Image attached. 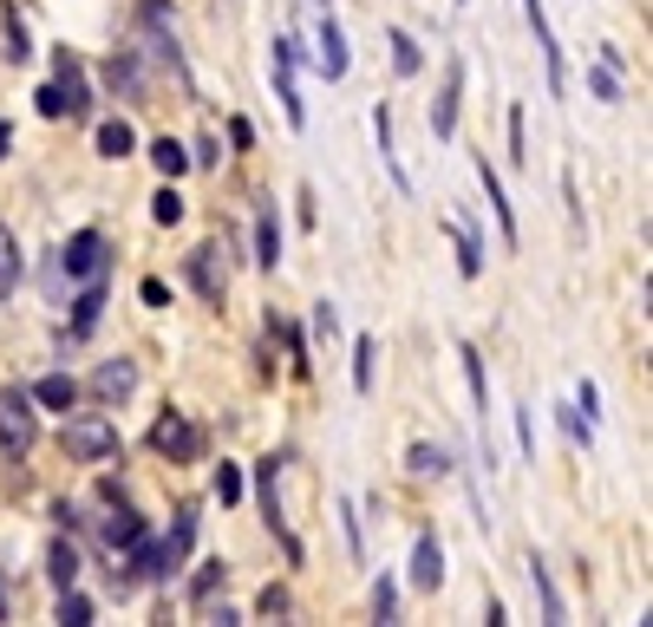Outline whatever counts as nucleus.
<instances>
[{
    "label": "nucleus",
    "instance_id": "nucleus-1",
    "mask_svg": "<svg viewBox=\"0 0 653 627\" xmlns=\"http://www.w3.org/2000/svg\"><path fill=\"white\" fill-rule=\"evenodd\" d=\"M65 451L85 458V465H98V458L118 451V425H111V419H72V425H65Z\"/></svg>",
    "mask_w": 653,
    "mask_h": 627
},
{
    "label": "nucleus",
    "instance_id": "nucleus-2",
    "mask_svg": "<svg viewBox=\"0 0 653 627\" xmlns=\"http://www.w3.org/2000/svg\"><path fill=\"white\" fill-rule=\"evenodd\" d=\"M150 445L170 458V465H196L203 458V432L183 419V412H170V419H157V432H150Z\"/></svg>",
    "mask_w": 653,
    "mask_h": 627
},
{
    "label": "nucleus",
    "instance_id": "nucleus-3",
    "mask_svg": "<svg viewBox=\"0 0 653 627\" xmlns=\"http://www.w3.org/2000/svg\"><path fill=\"white\" fill-rule=\"evenodd\" d=\"M59 268H65L72 281H98V275H105V236H98V229H78V236L65 242Z\"/></svg>",
    "mask_w": 653,
    "mask_h": 627
},
{
    "label": "nucleus",
    "instance_id": "nucleus-4",
    "mask_svg": "<svg viewBox=\"0 0 653 627\" xmlns=\"http://www.w3.org/2000/svg\"><path fill=\"white\" fill-rule=\"evenodd\" d=\"M275 98H281L288 124L301 131V124H307V105H301V85H294V39H275Z\"/></svg>",
    "mask_w": 653,
    "mask_h": 627
},
{
    "label": "nucleus",
    "instance_id": "nucleus-5",
    "mask_svg": "<svg viewBox=\"0 0 653 627\" xmlns=\"http://www.w3.org/2000/svg\"><path fill=\"white\" fill-rule=\"evenodd\" d=\"M523 13H530V33H536V46H543V65H549V92L563 98V46H556V33H549V13H543V0H523Z\"/></svg>",
    "mask_w": 653,
    "mask_h": 627
},
{
    "label": "nucleus",
    "instance_id": "nucleus-6",
    "mask_svg": "<svg viewBox=\"0 0 653 627\" xmlns=\"http://www.w3.org/2000/svg\"><path fill=\"white\" fill-rule=\"evenodd\" d=\"M458 92H464V59L445 65V92H438V105H432V131H438V137L458 131Z\"/></svg>",
    "mask_w": 653,
    "mask_h": 627
},
{
    "label": "nucleus",
    "instance_id": "nucleus-7",
    "mask_svg": "<svg viewBox=\"0 0 653 627\" xmlns=\"http://www.w3.org/2000/svg\"><path fill=\"white\" fill-rule=\"evenodd\" d=\"M0 445H7V451H26V445H33V412H26L20 393L0 399Z\"/></svg>",
    "mask_w": 653,
    "mask_h": 627
},
{
    "label": "nucleus",
    "instance_id": "nucleus-8",
    "mask_svg": "<svg viewBox=\"0 0 653 627\" xmlns=\"http://www.w3.org/2000/svg\"><path fill=\"white\" fill-rule=\"evenodd\" d=\"M438 582H445V550H438V536H419V543H412V589L432 595Z\"/></svg>",
    "mask_w": 653,
    "mask_h": 627
},
{
    "label": "nucleus",
    "instance_id": "nucleus-9",
    "mask_svg": "<svg viewBox=\"0 0 653 627\" xmlns=\"http://www.w3.org/2000/svg\"><path fill=\"white\" fill-rule=\"evenodd\" d=\"M314 65H321V79H347V39H340L334 20H321V52H314Z\"/></svg>",
    "mask_w": 653,
    "mask_h": 627
},
{
    "label": "nucleus",
    "instance_id": "nucleus-10",
    "mask_svg": "<svg viewBox=\"0 0 653 627\" xmlns=\"http://www.w3.org/2000/svg\"><path fill=\"white\" fill-rule=\"evenodd\" d=\"M92 386H98V399H124V393L137 386V366H131V360H105Z\"/></svg>",
    "mask_w": 653,
    "mask_h": 627
},
{
    "label": "nucleus",
    "instance_id": "nucleus-11",
    "mask_svg": "<svg viewBox=\"0 0 653 627\" xmlns=\"http://www.w3.org/2000/svg\"><path fill=\"white\" fill-rule=\"evenodd\" d=\"M33 399H39L46 412H72V406H78V379L52 373V379H39V386H33Z\"/></svg>",
    "mask_w": 653,
    "mask_h": 627
},
{
    "label": "nucleus",
    "instance_id": "nucleus-12",
    "mask_svg": "<svg viewBox=\"0 0 653 627\" xmlns=\"http://www.w3.org/2000/svg\"><path fill=\"white\" fill-rule=\"evenodd\" d=\"M477 177H484V196H491V209H497V222H504V242H517V209L504 203V183H497V170L477 157Z\"/></svg>",
    "mask_w": 653,
    "mask_h": 627
},
{
    "label": "nucleus",
    "instance_id": "nucleus-13",
    "mask_svg": "<svg viewBox=\"0 0 653 627\" xmlns=\"http://www.w3.org/2000/svg\"><path fill=\"white\" fill-rule=\"evenodd\" d=\"M190 275H196V288H203V301H222V288H229V275H216V249H196V255H190Z\"/></svg>",
    "mask_w": 653,
    "mask_h": 627
},
{
    "label": "nucleus",
    "instance_id": "nucleus-14",
    "mask_svg": "<svg viewBox=\"0 0 653 627\" xmlns=\"http://www.w3.org/2000/svg\"><path fill=\"white\" fill-rule=\"evenodd\" d=\"M131 144H137V131H131L124 118H111V124H98V157H131Z\"/></svg>",
    "mask_w": 653,
    "mask_h": 627
},
{
    "label": "nucleus",
    "instance_id": "nucleus-15",
    "mask_svg": "<svg viewBox=\"0 0 653 627\" xmlns=\"http://www.w3.org/2000/svg\"><path fill=\"white\" fill-rule=\"evenodd\" d=\"M150 164H157L164 177H183V170H190V150H183L177 137H157V144H150Z\"/></svg>",
    "mask_w": 653,
    "mask_h": 627
},
{
    "label": "nucleus",
    "instance_id": "nucleus-16",
    "mask_svg": "<svg viewBox=\"0 0 653 627\" xmlns=\"http://www.w3.org/2000/svg\"><path fill=\"white\" fill-rule=\"evenodd\" d=\"M373 360H379V340L360 334V340H353V386H360V393H373Z\"/></svg>",
    "mask_w": 653,
    "mask_h": 627
},
{
    "label": "nucleus",
    "instance_id": "nucleus-17",
    "mask_svg": "<svg viewBox=\"0 0 653 627\" xmlns=\"http://www.w3.org/2000/svg\"><path fill=\"white\" fill-rule=\"evenodd\" d=\"M105 536H111V550H131V543H144V517H137V510H118V517L105 523Z\"/></svg>",
    "mask_w": 653,
    "mask_h": 627
},
{
    "label": "nucleus",
    "instance_id": "nucleus-18",
    "mask_svg": "<svg viewBox=\"0 0 653 627\" xmlns=\"http://www.w3.org/2000/svg\"><path fill=\"white\" fill-rule=\"evenodd\" d=\"M255 249H262V255H255L262 268H275V262H281V222H275V216H262V222H255Z\"/></svg>",
    "mask_w": 653,
    "mask_h": 627
},
{
    "label": "nucleus",
    "instance_id": "nucleus-19",
    "mask_svg": "<svg viewBox=\"0 0 653 627\" xmlns=\"http://www.w3.org/2000/svg\"><path fill=\"white\" fill-rule=\"evenodd\" d=\"M46 569H52V582H59V589H72V582H78V556H72L65 543H52V556H46Z\"/></svg>",
    "mask_w": 653,
    "mask_h": 627
},
{
    "label": "nucleus",
    "instance_id": "nucleus-20",
    "mask_svg": "<svg viewBox=\"0 0 653 627\" xmlns=\"http://www.w3.org/2000/svg\"><path fill=\"white\" fill-rule=\"evenodd\" d=\"M59 92H65V105H72V111H85V85H78V65H72L65 52H59Z\"/></svg>",
    "mask_w": 653,
    "mask_h": 627
},
{
    "label": "nucleus",
    "instance_id": "nucleus-21",
    "mask_svg": "<svg viewBox=\"0 0 653 627\" xmlns=\"http://www.w3.org/2000/svg\"><path fill=\"white\" fill-rule=\"evenodd\" d=\"M98 308H105V288H98V281H92V288H85V294H78V308H72V327H78V334H85V327H92V321H98Z\"/></svg>",
    "mask_w": 653,
    "mask_h": 627
},
{
    "label": "nucleus",
    "instance_id": "nucleus-22",
    "mask_svg": "<svg viewBox=\"0 0 653 627\" xmlns=\"http://www.w3.org/2000/svg\"><path fill=\"white\" fill-rule=\"evenodd\" d=\"M392 65H399V79L419 72V46H412V33H392Z\"/></svg>",
    "mask_w": 653,
    "mask_h": 627
},
{
    "label": "nucleus",
    "instance_id": "nucleus-23",
    "mask_svg": "<svg viewBox=\"0 0 653 627\" xmlns=\"http://www.w3.org/2000/svg\"><path fill=\"white\" fill-rule=\"evenodd\" d=\"M406 465H412L419 478H438V471H445V451H432V445H412V451H406Z\"/></svg>",
    "mask_w": 653,
    "mask_h": 627
},
{
    "label": "nucleus",
    "instance_id": "nucleus-24",
    "mask_svg": "<svg viewBox=\"0 0 653 627\" xmlns=\"http://www.w3.org/2000/svg\"><path fill=\"white\" fill-rule=\"evenodd\" d=\"M222 576H229V569H222V563H203V576H196V582H190V602H196V608H203V602H209V595H216V582H222Z\"/></svg>",
    "mask_w": 653,
    "mask_h": 627
},
{
    "label": "nucleus",
    "instance_id": "nucleus-25",
    "mask_svg": "<svg viewBox=\"0 0 653 627\" xmlns=\"http://www.w3.org/2000/svg\"><path fill=\"white\" fill-rule=\"evenodd\" d=\"M530 582H536V595H543V615L563 622V602H556V589H549V569H543V563H530Z\"/></svg>",
    "mask_w": 653,
    "mask_h": 627
},
{
    "label": "nucleus",
    "instance_id": "nucleus-26",
    "mask_svg": "<svg viewBox=\"0 0 653 627\" xmlns=\"http://www.w3.org/2000/svg\"><path fill=\"white\" fill-rule=\"evenodd\" d=\"M13 281H20V255H13V236L0 229V294H13Z\"/></svg>",
    "mask_w": 653,
    "mask_h": 627
},
{
    "label": "nucleus",
    "instance_id": "nucleus-27",
    "mask_svg": "<svg viewBox=\"0 0 653 627\" xmlns=\"http://www.w3.org/2000/svg\"><path fill=\"white\" fill-rule=\"evenodd\" d=\"M59 622H65V627H85V622H92V602L65 589V595H59Z\"/></svg>",
    "mask_w": 653,
    "mask_h": 627
},
{
    "label": "nucleus",
    "instance_id": "nucleus-28",
    "mask_svg": "<svg viewBox=\"0 0 653 627\" xmlns=\"http://www.w3.org/2000/svg\"><path fill=\"white\" fill-rule=\"evenodd\" d=\"M150 216H157L164 229H170V222H183V196H177V190H157V203H150Z\"/></svg>",
    "mask_w": 653,
    "mask_h": 627
},
{
    "label": "nucleus",
    "instance_id": "nucleus-29",
    "mask_svg": "<svg viewBox=\"0 0 653 627\" xmlns=\"http://www.w3.org/2000/svg\"><path fill=\"white\" fill-rule=\"evenodd\" d=\"M216 497H222V504H242V471H235V465L216 471Z\"/></svg>",
    "mask_w": 653,
    "mask_h": 627
},
{
    "label": "nucleus",
    "instance_id": "nucleus-30",
    "mask_svg": "<svg viewBox=\"0 0 653 627\" xmlns=\"http://www.w3.org/2000/svg\"><path fill=\"white\" fill-rule=\"evenodd\" d=\"M510 164H530V144H523V111H510Z\"/></svg>",
    "mask_w": 653,
    "mask_h": 627
},
{
    "label": "nucleus",
    "instance_id": "nucleus-31",
    "mask_svg": "<svg viewBox=\"0 0 653 627\" xmlns=\"http://www.w3.org/2000/svg\"><path fill=\"white\" fill-rule=\"evenodd\" d=\"M39 111H46V118H65L72 105H65V92H59V85H46V92H39Z\"/></svg>",
    "mask_w": 653,
    "mask_h": 627
},
{
    "label": "nucleus",
    "instance_id": "nucleus-32",
    "mask_svg": "<svg viewBox=\"0 0 653 627\" xmlns=\"http://www.w3.org/2000/svg\"><path fill=\"white\" fill-rule=\"evenodd\" d=\"M255 608H262V615H288V589H275V582H268V589H262V602H255Z\"/></svg>",
    "mask_w": 653,
    "mask_h": 627
},
{
    "label": "nucleus",
    "instance_id": "nucleus-33",
    "mask_svg": "<svg viewBox=\"0 0 653 627\" xmlns=\"http://www.w3.org/2000/svg\"><path fill=\"white\" fill-rule=\"evenodd\" d=\"M229 144L249 150V144H255V124H249V118H229Z\"/></svg>",
    "mask_w": 653,
    "mask_h": 627
},
{
    "label": "nucleus",
    "instance_id": "nucleus-34",
    "mask_svg": "<svg viewBox=\"0 0 653 627\" xmlns=\"http://www.w3.org/2000/svg\"><path fill=\"white\" fill-rule=\"evenodd\" d=\"M392 602H399V595H392V582H379V589H373V615L386 622V615H392Z\"/></svg>",
    "mask_w": 653,
    "mask_h": 627
},
{
    "label": "nucleus",
    "instance_id": "nucleus-35",
    "mask_svg": "<svg viewBox=\"0 0 653 627\" xmlns=\"http://www.w3.org/2000/svg\"><path fill=\"white\" fill-rule=\"evenodd\" d=\"M595 98H608V105L621 98V85H615V72H595Z\"/></svg>",
    "mask_w": 653,
    "mask_h": 627
},
{
    "label": "nucleus",
    "instance_id": "nucleus-36",
    "mask_svg": "<svg viewBox=\"0 0 653 627\" xmlns=\"http://www.w3.org/2000/svg\"><path fill=\"white\" fill-rule=\"evenodd\" d=\"M0 150H7V124H0Z\"/></svg>",
    "mask_w": 653,
    "mask_h": 627
},
{
    "label": "nucleus",
    "instance_id": "nucleus-37",
    "mask_svg": "<svg viewBox=\"0 0 653 627\" xmlns=\"http://www.w3.org/2000/svg\"><path fill=\"white\" fill-rule=\"evenodd\" d=\"M0 622H7V602H0Z\"/></svg>",
    "mask_w": 653,
    "mask_h": 627
}]
</instances>
